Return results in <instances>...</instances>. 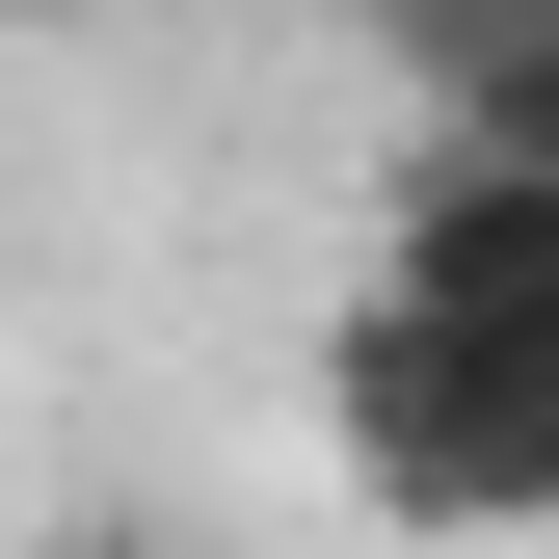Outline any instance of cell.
Returning <instances> with one entry per match:
<instances>
[{"instance_id": "1", "label": "cell", "mask_w": 559, "mask_h": 559, "mask_svg": "<svg viewBox=\"0 0 559 559\" xmlns=\"http://www.w3.org/2000/svg\"><path fill=\"white\" fill-rule=\"evenodd\" d=\"M320 427L400 533H559V320H427V294H346L320 346Z\"/></svg>"}, {"instance_id": "2", "label": "cell", "mask_w": 559, "mask_h": 559, "mask_svg": "<svg viewBox=\"0 0 559 559\" xmlns=\"http://www.w3.org/2000/svg\"><path fill=\"white\" fill-rule=\"evenodd\" d=\"M373 294H427V320H559V187L479 160V133H427L400 214H373Z\"/></svg>"}, {"instance_id": "3", "label": "cell", "mask_w": 559, "mask_h": 559, "mask_svg": "<svg viewBox=\"0 0 559 559\" xmlns=\"http://www.w3.org/2000/svg\"><path fill=\"white\" fill-rule=\"evenodd\" d=\"M373 53L427 81V133H479V160L559 187V0H373Z\"/></svg>"}, {"instance_id": "4", "label": "cell", "mask_w": 559, "mask_h": 559, "mask_svg": "<svg viewBox=\"0 0 559 559\" xmlns=\"http://www.w3.org/2000/svg\"><path fill=\"white\" fill-rule=\"evenodd\" d=\"M0 27H81V0H0Z\"/></svg>"}]
</instances>
